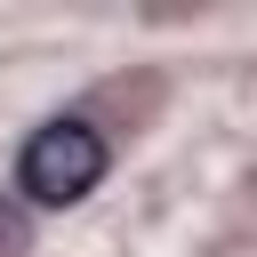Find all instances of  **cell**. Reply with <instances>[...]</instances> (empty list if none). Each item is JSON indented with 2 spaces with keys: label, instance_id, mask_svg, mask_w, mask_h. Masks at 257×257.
I'll list each match as a JSON object with an SVG mask.
<instances>
[{
  "label": "cell",
  "instance_id": "obj_1",
  "mask_svg": "<svg viewBox=\"0 0 257 257\" xmlns=\"http://www.w3.org/2000/svg\"><path fill=\"white\" fill-rule=\"evenodd\" d=\"M96 177H104V137H96L88 120H48V128L24 145V161H16V185H24L40 209H64V201L96 193Z\"/></svg>",
  "mask_w": 257,
  "mask_h": 257
},
{
  "label": "cell",
  "instance_id": "obj_2",
  "mask_svg": "<svg viewBox=\"0 0 257 257\" xmlns=\"http://www.w3.org/2000/svg\"><path fill=\"white\" fill-rule=\"evenodd\" d=\"M24 241H32V217L16 201H0V257H24Z\"/></svg>",
  "mask_w": 257,
  "mask_h": 257
}]
</instances>
